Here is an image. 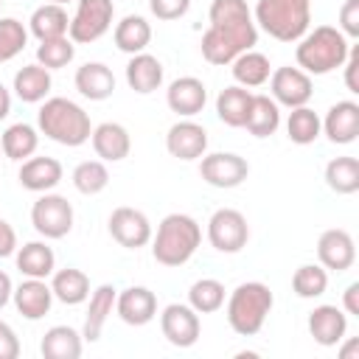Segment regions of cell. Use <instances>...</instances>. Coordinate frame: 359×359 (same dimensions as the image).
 Returning <instances> with one entry per match:
<instances>
[{"label":"cell","instance_id":"6da1fadb","mask_svg":"<svg viewBox=\"0 0 359 359\" xmlns=\"http://www.w3.org/2000/svg\"><path fill=\"white\" fill-rule=\"evenodd\" d=\"M210 28L202 34V56L210 65H230L238 53L252 50L258 42V28L247 8V0H213Z\"/></svg>","mask_w":359,"mask_h":359},{"label":"cell","instance_id":"7a4b0ae2","mask_svg":"<svg viewBox=\"0 0 359 359\" xmlns=\"http://www.w3.org/2000/svg\"><path fill=\"white\" fill-rule=\"evenodd\" d=\"M297 67L306 70L309 76H325L337 67H342V62L348 59V36L334 28V25H317L314 31L303 34L297 39Z\"/></svg>","mask_w":359,"mask_h":359},{"label":"cell","instance_id":"3957f363","mask_svg":"<svg viewBox=\"0 0 359 359\" xmlns=\"http://www.w3.org/2000/svg\"><path fill=\"white\" fill-rule=\"evenodd\" d=\"M202 241V227L188 213H168L157 224V236L151 238V255L163 266H182L191 261Z\"/></svg>","mask_w":359,"mask_h":359},{"label":"cell","instance_id":"277c9868","mask_svg":"<svg viewBox=\"0 0 359 359\" xmlns=\"http://www.w3.org/2000/svg\"><path fill=\"white\" fill-rule=\"evenodd\" d=\"M39 132L62 146H81L90 140L93 126H90V115L70 98H45V104L39 107Z\"/></svg>","mask_w":359,"mask_h":359},{"label":"cell","instance_id":"5b68a950","mask_svg":"<svg viewBox=\"0 0 359 359\" xmlns=\"http://www.w3.org/2000/svg\"><path fill=\"white\" fill-rule=\"evenodd\" d=\"M272 303H275V297H272L266 283H261V280L238 283L227 297V323H230V328L238 337H255L264 328V323L272 311Z\"/></svg>","mask_w":359,"mask_h":359},{"label":"cell","instance_id":"8992f818","mask_svg":"<svg viewBox=\"0 0 359 359\" xmlns=\"http://www.w3.org/2000/svg\"><path fill=\"white\" fill-rule=\"evenodd\" d=\"M255 22L278 42H297L311 22V0H258Z\"/></svg>","mask_w":359,"mask_h":359},{"label":"cell","instance_id":"52a82bcc","mask_svg":"<svg viewBox=\"0 0 359 359\" xmlns=\"http://www.w3.org/2000/svg\"><path fill=\"white\" fill-rule=\"evenodd\" d=\"M112 14H115L112 0H79L76 14L70 17L67 36L76 45H90L112 28Z\"/></svg>","mask_w":359,"mask_h":359},{"label":"cell","instance_id":"ba28073f","mask_svg":"<svg viewBox=\"0 0 359 359\" xmlns=\"http://www.w3.org/2000/svg\"><path fill=\"white\" fill-rule=\"evenodd\" d=\"M208 241L219 252H241L250 241V224L244 213L236 208H219L208 222Z\"/></svg>","mask_w":359,"mask_h":359},{"label":"cell","instance_id":"9c48e42d","mask_svg":"<svg viewBox=\"0 0 359 359\" xmlns=\"http://www.w3.org/2000/svg\"><path fill=\"white\" fill-rule=\"evenodd\" d=\"M31 224L45 238H65L73 230V205L59 194H42L31 208Z\"/></svg>","mask_w":359,"mask_h":359},{"label":"cell","instance_id":"30bf717a","mask_svg":"<svg viewBox=\"0 0 359 359\" xmlns=\"http://www.w3.org/2000/svg\"><path fill=\"white\" fill-rule=\"evenodd\" d=\"M247 174H250V163L233 151L202 154L199 177L213 188H236L247 180Z\"/></svg>","mask_w":359,"mask_h":359},{"label":"cell","instance_id":"8fae6325","mask_svg":"<svg viewBox=\"0 0 359 359\" xmlns=\"http://www.w3.org/2000/svg\"><path fill=\"white\" fill-rule=\"evenodd\" d=\"M269 90H272V101L283 104L289 109L294 107H306L311 101V76L300 67H278L275 73H269Z\"/></svg>","mask_w":359,"mask_h":359},{"label":"cell","instance_id":"7c38bea8","mask_svg":"<svg viewBox=\"0 0 359 359\" xmlns=\"http://www.w3.org/2000/svg\"><path fill=\"white\" fill-rule=\"evenodd\" d=\"M109 236L126 250H140L151 241V222L146 219L143 210L123 205L115 208L109 216Z\"/></svg>","mask_w":359,"mask_h":359},{"label":"cell","instance_id":"4fadbf2b","mask_svg":"<svg viewBox=\"0 0 359 359\" xmlns=\"http://www.w3.org/2000/svg\"><path fill=\"white\" fill-rule=\"evenodd\" d=\"M160 331L174 348H191L199 339L202 323L199 314L185 303H171L160 314Z\"/></svg>","mask_w":359,"mask_h":359},{"label":"cell","instance_id":"5bb4252c","mask_svg":"<svg viewBox=\"0 0 359 359\" xmlns=\"http://www.w3.org/2000/svg\"><path fill=\"white\" fill-rule=\"evenodd\" d=\"M317 258H320V266H325L331 272L351 269L353 261H356V244H353L351 233L342 230V227L325 230L317 241Z\"/></svg>","mask_w":359,"mask_h":359},{"label":"cell","instance_id":"9a60e30c","mask_svg":"<svg viewBox=\"0 0 359 359\" xmlns=\"http://www.w3.org/2000/svg\"><path fill=\"white\" fill-rule=\"evenodd\" d=\"M165 149L177 160H199L208 149V132L196 121H177L165 135Z\"/></svg>","mask_w":359,"mask_h":359},{"label":"cell","instance_id":"2e32d148","mask_svg":"<svg viewBox=\"0 0 359 359\" xmlns=\"http://www.w3.org/2000/svg\"><path fill=\"white\" fill-rule=\"evenodd\" d=\"M115 311L126 325H146L157 317V297L146 286H129L115 297Z\"/></svg>","mask_w":359,"mask_h":359},{"label":"cell","instance_id":"e0dca14e","mask_svg":"<svg viewBox=\"0 0 359 359\" xmlns=\"http://www.w3.org/2000/svg\"><path fill=\"white\" fill-rule=\"evenodd\" d=\"M345 331H348V314L342 309L331 306V303H323V306H317L309 314V334L323 348L339 345L342 337H345Z\"/></svg>","mask_w":359,"mask_h":359},{"label":"cell","instance_id":"ac0fdd59","mask_svg":"<svg viewBox=\"0 0 359 359\" xmlns=\"http://www.w3.org/2000/svg\"><path fill=\"white\" fill-rule=\"evenodd\" d=\"M165 101H168L171 112L182 115V118H191V115H196V112L205 109L208 90H205V84L196 76H182V79H174L168 84Z\"/></svg>","mask_w":359,"mask_h":359},{"label":"cell","instance_id":"d6986e66","mask_svg":"<svg viewBox=\"0 0 359 359\" xmlns=\"http://www.w3.org/2000/svg\"><path fill=\"white\" fill-rule=\"evenodd\" d=\"M323 132L331 143H353L359 135V104L356 101H337L323 121Z\"/></svg>","mask_w":359,"mask_h":359},{"label":"cell","instance_id":"ffe728a7","mask_svg":"<svg viewBox=\"0 0 359 359\" xmlns=\"http://www.w3.org/2000/svg\"><path fill=\"white\" fill-rule=\"evenodd\" d=\"M62 163L56 157H28L20 165V185L34 194H45L62 182Z\"/></svg>","mask_w":359,"mask_h":359},{"label":"cell","instance_id":"44dd1931","mask_svg":"<svg viewBox=\"0 0 359 359\" xmlns=\"http://www.w3.org/2000/svg\"><path fill=\"white\" fill-rule=\"evenodd\" d=\"M14 306L17 311L25 317V320H42L48 311H50V303H53V292L50 286L42 280V278H28L22 280L14 292Z\"/></svg>","mask_w":359,"mask_h":359},{"label":"cell","instance_id":"7402d4cb","mask_svg":"<svg viewBox=\"0 0 359 359\" xmlns=\"http://www.w3.org/2000/svg\"><path fill=\"white\" fill-rule=\"evenodd\" d=\"M90 140H93L95 154H98L101 160H107V163H118V160L129 157V151H132V137H129V132H126L121 123H115V121L98 123V126L93 129Z\"/></svg>","mask_w":359,"mask_h":359},{"label":"cell","instance_id":"603a6c76","mask_svg":"<svg viewBox=\"0 0 359 359\" xmlns=\"http://www.w3.org/2000/svg\"><path fill=\"white\" fill-rule=\"evenodd\" d=\"M115 286L112 283H101L93 294H90V306H87V314H84V328H81V339L87 342H98L112 309H115Z\"/></svg>","mask_w":359,"mask_h":359},{"label":"cell","instance_id":"cb8c5ba5","mask_svg":"<svg viewBox=\"0 0 359 359\" xmlns=\"http://www.w3.org/2000/svg\"><path fill=\"white\" fill-rule=\"evenodd\" d=\"M126 84L135 93H140V95L154 93L163 84V65H160V59L151 56V53H146V50L143 53H135L129 59V65H126Z\"/></svg>","mask_w":359,"mask_h":359},{"label":"cell","instance_id":"d4e9b609","mask_svg":"<svg viewBox=\"0 0 359 359\" xmlns=\"http://www.w3.org/2000/svg\"><path fill=\"white\" fill-rule=\"evenodd\" d=\"M76 90L90 101H104L115 93V76L101 62H87L76 70Z\"/></svg>","mask_w":359,"mask_h":359},{"label":"cell","instance_id":"484cf974","mask_svg":"<svg viewBox=\"0 0 359 359\" xmlns=\"http://www.w3.org/2000/svg\"><path fill=\"white\" fill-rule=\"evenodd\" d=\"M28 28H31V34H34L39 42L59 39V36H67L70 17H67L65 6H59V3H45V6H39V8L31 14Z\"/></svg>","mask_w":359,"mask_h":359},{"label":"cell","instance_id":"4316f807","mask_svg":"<svg viewBox=\"0 0 359 359\" xmlns=\"http://www.w3.org/2000/svg\"><path fill=\"white\" fill-rule=\"evenodd\" d=\"M50 84H53V81H50V70L42 67L39 62L20 67L17 76H14V93H17V98L25 101V104H39V101H45L48 93H50Z\"/></svg>","mask_w":359,"mask_h":359},{"label":"cell","instance_id":"83f0119b","mask_svg":"<svg viewBox=\"0 0 359 359\" xmlns=\"http://www.w3.org/2000/svg\"><path fill=\"white\" fill-rule=\"evenodd\" d=\"M39 353L45 359H79L81 356V334L70 325H53L45 331L39 342Z\"/></svg>","mask_w":359,"mask_h":359},{"label":"cell","instance_id":"f1b7e54d","mask_svg":"<svg viewBox=\"0 0 359 359\" xmlns=\"http://www.w3.org/2000/svg\"><path fill=\"white\" fill-rule=\"evenodd\" d=\"M280 126V109L269 95H252L247 118H244V129L255 137H269L275 135Z\"/></svg>","mask_w":359,"mask_h":359},{"label":"cell","instance_id":"f546056e","mask_svg":"<svg viewBox=\"0 0 359 359\" xmlns=\"http://www.w3.org/2000/svg\"><path fill=\"white\" fill-rule=\"evenodd\" d=\"M50 292L59 303L65 306H79L90 297V278L76 269V266H67V269H59L53 272V280H50Z\"/></svg>","mask_w":359,"mask_h":359},{"label":"cell","instance_id":"4dcf8cb0","mask_svg":"<svg viewBox=\"0 0 359 359\" xmlns=\"http://www.w3.org/2000/svg\"><path fill=\"white\" fill-rule=\"evenodd\" d=\"M53 266H56V255L45 241H28L17 252V269L25 278H42L45 280L48 275H53Z\"/></svg>","mask_w":359,"mask_h":359},{"label":"cell","instance_id":"1f68e13d","mask_svg":"<svg viewBox=\"0 0 359 359\" xmlns=\"http://www.w3.org/2000/svg\"><path fill=\"white\" fill-rule=\"evenodd\" d=\"M115 45H118V50H123V53H143L146 50V45L151 42V25L140 17V14H126L118 25H115Z\"/></svg>","mask_w":359,"mask_h":359},{"label":"cell","instance_id":"d6a6232c","mask_svg":"<svg viewBox=\"0 0 359 359\" xmlns=\"http://www.w3.org/2000/svg\"><path fill=\"white\" fill-rule=\"evenodd\" d=\"M36 146H39V135H36V129H34L31 123H11V126L3 132V137H0L3 154H6L8 160H14V163L28 160V157L36 151Z\"/></svg>","mask_w":359,"mask_h":359},{"label":"cell","instance_id":"836d02e7","mask_svg":"<svg viewBox=\"0 0 359 359\" xmlns=\"http://www.w3.org/2000/svg\"><path fill=\"white\" fill-rule=\"evenodd\" d=\"M250 101H252V93L241 84H233V87H224L216 98V115L222 118V123L227 126H244V118H247V109H250Z\"/></svg>","mask_w":359,"mask_h":359},{"label":"cell","instance_id":"e575fe53","mask_svg":"<svg viewBox=\"0 0 359 359\" xmlns=\"http://www.w3.org/2000/svg\"><path fill=\"white\" fill-rule=\"evenodd\" d=\"M233 79L241 84V87H261L269 81V59L258 50H244L238 53L233 62Z\"/></svg>","mask_w":359,"mask_h":359},{"label":"cell","instance_id":"d590c367","mask_svg":"<svg viewBox=\"0 0 359 359\" xmlns=\"http://www.w3.org/2000/svg\"><path fill=\"white\" fill-rule=\"evenodd\" d=\"M320 132H323V121H320V115H317L314 109H309V107H294V109L289 112L286 135H289L292 143L309 146V143H314V140L320 137Z\"/></svg>","mask_w":359,"mask_h":359},{"label":"cell","instance_id":"8d00e7d4","mask_svg":"<svg viewBox=\"0 0 359 359\" xmlns=\"http://www.w3.org/2000/svg\"><path fill=\"white\" fill-rule=\"evenodd\" d=\"M188 306L196 314H213L224 306V283L216 278H202L188 289Z\"/></svg>","mask_w":359,"mask_h":359},{"label":"cell","instance_id":"74e56055","mask_svg":"<svg viewBox=\"0 0 359 359\" xmlns=\"http://www.w3.org/2000/svg\"><path fill=\"white\" fill-rule=\"evenodd\" d=\"M325 182L337 194H356L359 191V160L356 157H334L325 165Z\"/></svg>","mask_w":359,"mask_h":359},{"label":"cell","instance_id":"f35d334b","mask_svg":"<svg viewBox=\"0 0 359 359\" xmlns=\"http://www.w3.org/2000/svg\"><path fill=\"white\" fill-rule=\"evenodd\" d=\"M328 289V272L325 266L320 264H303L294 269L292 275V292L303 300H311V297H320L323 292Z\"/></svg>","mask_w":359,"mask_h":359},{"label":"cell","instance_id":"ab89813d","mask_svg":"<svg viewBox=\"0 0 359 359\" xmlns=\"http://www.w3.org/2000/svg\"><path fill=\"white\" fill-rule=\"evenodd\" d=\"M73 185L84 196H95L109 185V171L101 160H84L73 168Z\"/></svg>","mask_w":359,"mask_h":359},{"label":"cell","instance_id":"60d3db41","mask_svg":"<svg viewBox=\"0 0 359 359\" xmlns=\"http://www.w3.org/2000/svg\"><path fill=\"white\" fill-rule=\"evenodd\" d=\"M76 56V42L70 36H59V39H48V42H39L36 48V62L48 70H59V67H67Z\"/></svg>","mask_w":359,"mask_h":359},{"label":"cell","instance_id":"b9f144b4","mask_svg":"<svg viewBox=\"0 0 359 359\" xmlns=\"http://www.w3.org/2000/svg\"><path fill=\"white\" fill-rule=\"evenodd\" d=\"M28 45V31L20 20L14 17H3L0 20V65L11 62L17 53H22V48Z\"/></svg>","mask_w":359,"mask_h":359},{"label":"cell","instance_id":"7bdbcfd3","mask_svg":"<svg viewBox=\"0 0 359 359\" xmlns=\"http://www.w3.org/2000/svg\"><path fill=\"white\" fill-rule=\"evenodd\" d=\"M149 8L157 20L171 22V20H180L191 8V0H149Z\"/></svg>","mask_w":359,"mask_h":359},{"label":"cell","instance_id":"ee69618b","mask_svg":"<svg viewBox=\"0 0 359 359\" xmlns=\"http://www.w3.org/2000/svg\"><path fill=\"white\" fill-rule=\"evenodd\" d=\"M339 31L351 39L359 36V0H345L339 8Z\"/></svg>","mask_w":359,"mask_h":359},{"label":"cell","instance_id":"f6af8a7d","mask_svg":"<svg viewBox=\"0 0 359 359\" xmlns=\"http://www.w3.org/2000/svg\"><path fill=\"white\" fill-rule=\"evenodd\" d=\"M20 356V339L8 323L0 320V359H17Z\"/></svg>","mask_w":359,"mask_h":359},{"label":"cell","instance_id":"bcb514c9","mask_svg":"<svg viewBox=\"0 0 359 359\" xmlns=\"http://www.w3.org/2000/svg\"><path fill=\"white\" fill-rule=\"evenodd\" d=\"M345 65V87L351 93H359V81H356V70H359V48H351L348 50V59L342 62Z\"/></svg>","mask_w":359,"mask_h":359},{"label":"cell","instance_id":"7dc6e473","mask_svg":"<svg viewBox=\"0 0 359 359\" xmlns=\"http://www.w3.org/2000/svg\"><path fill=\"white\" fill-rule=\"evenodd\" d=\"M14 250H17V233L6 219H0V258L11 255Z\"/></svg>","mask_w":359,"mask_h":359},{"label":"cell","instance_id":"c3c4849f","mask_svg":"<svg viewBox=\"0 0 359 359\" xmlns=\"http://www.w3.org/2000/svg\"><path fill=\"white\" fill-rule=\"evenodd\" d=\"M342 303H345V314H353L359 317V283H351L342 294Z\"/></svg>","mask_w":359,"mask_h":359},{"label":"cell","instance_id":"681fc988","mask_svg":"<svg viewBox=\"0 0 359 359\" xmlns=\"http://www.w3.org/2000/svg\"><path fill=\"white\" fill-rule=\"evenodd\" d=\"M11 292H14V286H11V278H8V275L0 269V309H3V306L11 300Z\"/></svg>","mask_w":359,"mask_h":359},{"label":"cell","instance_id":"f907efd6","mask_svg":"<svg viewBox=\"0 0 359 359\" xmlns=\"http://www.w3.org/2000/svg\"><path fill=\"white\" fill-rule=\"evenodd\" d=\"M8 112H11V95H8V90L0 84V121H3Z\"/></svg>","mask_w":359,"mask_h":359},{"label":"cell","instance_id":"816d5d0a","mask_svg":"<svg viewBox=\"0 0 359 359\" xmlns=\"http://www.w3.org/2000/svg\"><path fill=\"white\" fill-rule=\"evenodd\" d=\"M356 351H359V339H351V342H348V345L339 351V356H342V359H351Z\"/></svg>","mask_w":359,"mask_h":359},{"label":"cell","instance_id":"f5cc1de1","mask_svg":"<svg viewBox=\"0 0 359 359\" xmlns=\"http://www.w3.org/2000/svg\"><path fill=\"white\" fill-rule=\"evenodd\" d=\"M50 3H59V6H65V3H70V0H50Z\"/></svg>","mask_w":359,"mask_h":359},{"label":"cell","instance_id":"db71d44e","mask_svg":"<svg viewBox=\"0 0 359 359\" xmlns=\"http://www.w3.org/2000/svg\"><path fill=\"white\" fill-rule=\"evenodd\" d=\"M0 154H3V149H0Z\"/></svg>","mask_w":359,"mask_h":359},{"label":"cell","instance_id":"11a10c76","mask_svg":"<svg viewBox=\"0 0 359 359\" xmlns=\"http://www.w3.org/2000/svg\"><path fill=\"white\" fill-rule=\"evenodd\" d=\"M0 6H3V0H0Z\"/></svg>","mask_w":359,"mask_h":359}]
</instances>
